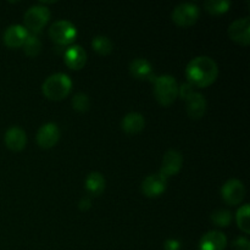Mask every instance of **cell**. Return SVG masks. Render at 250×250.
<instances>
[{
  "mask_svg": "<svg viewBox=\"0 0 250 250\" xmlns=\"http://www.w3.org/2000/svg\"><path fill=\"white\" fill-rule=\"evenodd\" d=\"M222 199L229 205H238L246 195V187L239 180H229L221 189Z\"/></svg>",
  "mask_w": 250,
  "mask_h": 250,
  "instance_id": "cell-7",
  "label": "cell"
},
{
  "mask_svg": "<svg viewBox=\"0 0 250 250\" xmlns=\"http://www.w3.org/2000/svg\"><path fill=\"white\" fill-rule=\"evenodd\" d=\"M183 165V156L180 151L177 150H167L163 158V163H161V170L160 173L165 176L166 178L175 176L180 172Z\"/></svg>",
  "mask_w": 250,
  "mask_h": 250,
  "instance_id": "cell-11",
  "label": "cell"
},
{
  "mask_svg": "<svg viewBox=\"0 0 250 250\" xmlns=\"http://www.w3.org/2000/svg\"><path fill=\"white\" fill-rule=\"evenodd\" d=\"M188 82L193 87L205 88L216 81L219 76L217 63L209 56H197L189 61L186 68Z\"/></svg>",
  "mask_w": 250,
  "mask_h": 250,
  "instance_id": "cell-1",
  "label": "cell"
},
{
  "mask_svg": "<svg viewBox=\"0 0 250 250\" xmlns=\"http://www.w3.org/2000/svg\"><path fill=\"white\" fill-rule=\"evenodd\" d=\"M129 71H131V75L137 80H146L153 81V82L156 80L150 62L146 59H136L132 61L129 63Z\"/></svg>",
  "mask_w": 250,
  "mask_h": 250,
  "instance_id": "cell-16",
  "label": "cell"
},
{
  "mask_svg": "<svg viewBox=\"0 0 250 250\" xmlns=\"http://www.w3.org/2000/svg\"><path fill=\"white\" fill-rule=\"evenodd\" d=\"M229 36L241 45H249L250 43V20L249 17L238 19L229 27Z\"/></svg>",
  "mask_w": 250,
  "mask_h": 250,
  "instance_id": "cell-9",
  "label": "cell"
},
{
  "mask_svg": "<svg viewBox=\"0 0 250 250\" xmlns=\"http://www.w3.org/2000/svg\"><path fill=\"white\" fill-rule=\"evenodd\" d=\"M5 144L12 151H21L26 146L27 136L26 132L21 127L12 126L6 131L4 137Z\"/></svg>",
  "mask_w": 250,
  "mask_h": 250,
  "instance_id": "cell-14",
  "label": "cell"
},
{
  "mask_svg": "<svg viewBox=\"0 0 250 250\" xmlns=\"http://www.w3.org/2000/svg\"><path fill=\"white\" fill-rule=\"evenodd\" d=\"M85 189L93 197H99L105 189V178L100 172H90L85 178Z\"/></svg>",
  "mask_w": 250,
  "mask_h": 250,
  "instance_id": "cell-19",
  "label": "cell"
},
{
  "mask_svg": "<svg viewBox=\"0 0 250 250\" xmlns=\"http://www.w3.org/2000/svg\"><path fill=\"white\" fill-rule=\"evenodd\" d=\"M232 247H233L234 250H250V243L247 238L244 237H239L236 241L232 243Z\"/></svg>",
  "mask_w": 250,
  "mask_h": 250,
  "instance_id": "cell-27",
  "label": "cell"
},
{
  "mask_svg": "<svg viewBox=\"0 0 250 250\" xmlns=\"http://www.w3.org/2000/svg\"><path fill=\"white\" fill-rule=\"evenodd\" d=\"M50 19V11L43 5H34L29 7L24 14V24L26 28L33 33H38L44 28Z\"/></svg>",
  "mask_w": 250,
  "mask_h": 250,
  "instance_id": "cell-4",
  "label": "cell"
},
{
  "mask_svg": "<svg viewBox=\"0 0 250 250\" xmlns=\"http://www.w3.org/2000/svg\"><path fill=\"white\" fill-rule=\"evenodd\" d=\"M231 2L229 0H207L204 2V9L211 15H222L229 11Z\"/></svg>",
  "mask_w": 250,
  "mask_h": 250,
  "instance_id": "cell-20",
  "label": "cell"
},
{
  "mask_svg": "<svg viewBox=\"0 0 250 250\" xmlns=\"http://www.w3.org/2000/svg\"><path fill=\"white\" fill-rule=\"evenodd\" d=\"M164 248H165V250H180L181 243L177 241V239L170 238L165 242V244H164Z\"/></svg>",
  "mask_w": 250,
  "mask_h": 250,
  "instance_id": "cell-28",
  "label": "cell"
},
{
  "mask_svg": "<svg viewBox=\"0 0 250 250\" xmlns=\"http://www.w3.org/2000/svg\"><path fill=\"white\" fill-rule=\"evenodd\" d=\"M249 205L248 204H244L243 207H241L237 211V225H238L239 229L243 231L244 233L248 234L250 232V225H249Z\"/></svg>",
  "mask_w": 250,
  "mask_h": 250,
  "instance_id": "cell-23",
  "label": "cell"
},
{
  "mask_svg": "<svg viewBox=\"0 0 250 250\" xmlns=\"http://www.w3.org/2000/svg\"><path fill=\"white\" fill-rule=\"evenodd\" d=\"M71 89H72V81L65 73H54L49 76L42 85L43 94L48 99L55 100V102L67 97Z\"/></svg>",
  "mask_w": 250,
  "mask_h": 250,
  "instance_id": "cell-2",
  "label": "cell"
},
{
  "mask_svg": "<svg viewBox=\"0 0 250 250\" xmlns=\"http://www.w3.org/2000/svg\"><path fill=\"white\" fill-rule=\"evenodd\" d=\"M146 126L144 116L139 112H129L124 117L121 122V127L126 133L137 134L142 132Z\"/></svg>",
  "mask_w": 250,
  "mask_h": 250,
  "instance_id": "cell-18",
  "label": "cell"
},
{
  "mask_svg": "<svg viewBox=\"0 0 250 250\" xmlns=\"http://www.w3.org/2000/svg\"><path fill=\"white\" fill-rule=\"evenodd\" d=\"M211 221L217 227H227L232 221V215L226 209H217L211 214Z\"/></svg>",
  "mask_w": 250,
  "mask_h": 250,
  "instance_id": "cell-24",
  "label": "cell"
},
{
  "mask_svg": "<svg viewBox=\"0 0 250 250\" xmlns=\"http://www.w3.org/2000/svg\"><path fill=\"white\" fill-rule=\"evenodd\" d=\"M71 104H72V107L76 111L85 112L89 110L90 100L88 98V95L84 94V93H77V94L73 95L72 100H71Z\"/></svg>",
  "mask_w": 250,
  "mask_h": 250,
  "instance_id": "cell-25",
  "label": "cell"
},
{
  "mask_svg": "<svg viewBox=\"0 0 250 250\" xmlns=\"http://www.w3.org/2000/svg\"><path fill=\"white\" fill-rule=\"evenodd\" d=\"M186 103H187V114L190 119L198 120L204 116L207 111V100L204 95L194 92L186 100Z\"/></svg>",
  "mask_w": 250,
  "mask_h": 250,
  "instance_id": "cell-17",
  "label": "cell"
},
{
  "mask_svg": "<svg viewBox=\"0 0 250 250\" xmlns=\"http://www.w3.org/2000/svg\"><path fill=\"white\" fill-rule=\"evenodd\" d=\"M23 51L28 56H37L42 50V42L36 34L28 33V37H27L26 42L23 43Z\"/></svg>",
  "mask_w": 250,
  "mask_h": 250,
  "instance_id": "cell-22",
  "label": "cell"
},
{
  "mask_svg": "<svg viewBox=\"0 0 250 250\" xmlns=\"http://www.w3.org/2000/svg\"><path fill=\"white\" fill-rule=\"evenodd\" d=\"M60 138V129L58 125L49 122L43 125L37 133V143L42 149H50L55 146Z\"/></svg>",
  "mask_w": 250,
  "mask_h": 250,
  "instance_id": "cell-10",
  "label": "cell"
},
{
  "mask_svg": "<svg viewBox=\"0 0 250 250\" xmlns=\"http://www.w3.org/2000/svg\"><path fill=\"white\" fill-rule=\"evenodd\" d=\"M193 93H194V87H193L189 82L183 83V84H181L180 87H178V95H180L182 99L187 100Z\"/></svg>",
  "mask_w": 250,
  "mask_h": 250,
  "instance_id": "cell-26",
  "label": "cell"
},
{
  "mask_svg": "<svg viewBox=\"0 0 250 250\" xmlns=\"http://www.w3.org/2000/svg\"><path fill=\"white\" fill-rule=\"evenodd\" d=\"M27 37H28V31L23 26H21V24H12V26L7 27L6 31L4 32L2 41H4L5 45L11 49H15L23 45Z\"/></svg>",
  "mask_w": 250,
  "mask_h": 250,
  "instance_id": "cell-12",
  "label": "cell"
},
{
  "mask_svg": "<svg viewBox=\"0 0 250 250\" xmlns=\"http://www.w3.org/2000/svg\"><path fill=\"white\" fill-rule=\"evenodd\" d=\"M63 60L67 67L72 70H81L87 61V53L81 45H72L65 51Z\"/></svg>",
  "mask_w": 250,
  "mask_h": 250,
  "instance_id": "cell-15",
  "label": "cell"
},
{
  "mask_svg": "<svg viewBox=\"0 0 250 250\" xmlns=\"http://www.w3.org/2000/svg\"><path fill=\"white\" fill-rule=\"evenodd\" d=\"M199 7L192 2H183L175 7L172 12V20L177 26L189 27L198 21Z\"/></svg>",
  "mask_w": 250,
  "mask_h": 250,
  "instance_id": "cell-6",
  "label": "cell"
},
{
  "mask_svg": "<svg viewBox=\"0 0 250 250\" xmlns=\"http://www.w3.org/2000/svg\"><path fill=\"white\" fill-rule=\"evenodd\" d=\"M92 46L99 55H109L114 49L112 42L105 36H97L93 38Z\"/></svg>",
  "mask_w": 250,
  "mask_h": 250,
  "instance_id": "cell-21",
  "label": "cell"
},
{
  "mask_svg": "<svg viewBox=\"0 0 250 250\" xmlns=\"http://www.w3.org/2000/svg\"><path fill=\"white\" fill-rule=\"evenodd\" d=\"M154 94L159 104L163 106H168L178 97V84L175 77L170 75H164L156 77L154 81Z\"/></svg>",
  "mask_w": 250,
  "mask_h": 250,
  "instance_id": "cell-3",
  "label": "cell"
},
{
  "mask_svg": "<svg viewBox=\"0 0 250 250\" xmlns=\"http://www.w3.org/2000/svg\"><path fill=\"white\" fill-rule=\"evenodd\" d=\"M167 187V178L159 173L148 176L142 183V192L148 198H156L163 194Z\"/></svg>",
  "mask_w": 250,
  "mask_h": 250,
  "instance_id": "cell-8",
  "label": "cell"
},
{
  "mask_svg": "<svg viewBox=\"0 0 250 250\" xmlns=\"http://www.w3.org/2000/svg\"><path fill=\"white\" fill-rule=\"evenodd\" d=\"M49 36L53 39L54 43L59 45H67L71 44L77 37V29L75 24L71 23L70 21L66 20H60L53 23L49 31Z\"/></svg>",
  "mask_w": 250,
  "mask_h": 250,
  "instance_id": "cell-5",
  "label": "cell"
},
{
  "mask_svg": "<svg viewBox=\"0 0 250 250\" xmlns=\"http://www.w3.org/2000/svg\"><path fill=\"white\" fill-rule=\"evenodd\" d=\"M90 207H92V202H90V199L88 197L81 198L80 202H78V209L81 211H87V210L90 209Z\"/></svg>",
  "mask_w": 250,
  "mask_h": 250,
  "instance_id": "cell-29",
  "label": "cell"
},
{
  "mask_svg": "<svg viewBox=\"0 0 250 250\" xmlns=\"http://www.w3.org/2000/svg\"><path fill=\"white\" fill-rule=\"evenodd\" d=\"M227 247V238L222 232L209 231L202 237L199 250H225Z\"/></svg>",
  "mask_w": 250,
  "mask_h": 250,
  "instance_id": "cell-13",
  "label": "cell"
}]
</instances>
